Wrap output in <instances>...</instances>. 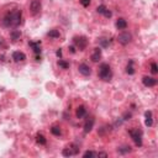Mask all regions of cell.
I'll return each mask as SVG.
<instances>
[{"label":"cell","mask_w":158,"mask_h":158,"mask_svg":"<svg viewBox=\"0 0 158 158\" xmlns=\"http://www.w3.org/2000/svg\"><path fill=\"white\" fill-rule=\"evenodd\" d=\"M117 152L120 154H126L129 152H131V147L130 146H122V147H118L117 148Z\"/></svg>","instance_id":"22"},{"label":"cell","mask_w":158,"mask_h":158,"mask_svg":"<svg viewBox=\"0 0 158 158\" xmlns=\"http://www.w3.org/2000/svg\"><path fill=\"white\" fill-rule=\"evenodd\" d=\"M73 42L79 48V51H84L87 48V46H88V40L84 36H75L73 38Z\"/></svg>","instance_id":"4"},{"label":"cell","mask_w":158,"mask_h":158,"mask_svg":"<svg viewBox=\"0 0 158 158\" xmlns=\"http://www.w3.org/2000/svg\"><path fill=\"white\" fill-rule=\"evenodd\" d=\"M69 51H70V53H75V47H74V46H70V47H69Z\"/></svg>","instance_id":"33"},{"label":"cell","mask_w":158,"mask_h":158,"mask_svg":"<svg viewBox=\"0 0 158 158\" xmlns=\"http://www.w3.org/2000/svg\"><path fill=\"white\" fill-rule=\"evenodd\" d=\"M100 58H101V48L96 47V48H94V52L91 54V61L96 63V62H99V59Z\"/></svg>","instance_id":"13"},{"label":"cell","mask_w":158,"mask_h":158,"mask_svg":"<svg viewBox=\"0 0 158 158\" xmlns=\"http://www.w3.org/2000/svg\"><path fill=\"white\" fill-rule=\"evenodd\" d=\"M94 122H95V120H94L93 116H90V117L87 118V121H85V124H84V132H85V133H89V132L93 130Z\"/></svg>","instance_id":"10"},{"label":"cell","mask_w":158,"mask_h":158,"mask_svg":"<svg viewBox=\"0 0 158 158\" xmlns=\"http://www.w3.org/2000/svg\"><path fill=\"white\" fill-rule=\"evenodd\" d=\"M142 83H143L145 87L151 88V87H154V85L157 84V79L153 78V77H148V75H146V77L142 78Z\"/></svg>","instance_id":"8"},{"label":"cell","mask_w":158,"mask_h":158,"mask_svg":"<svg viewBox=\"0 0 158 158\" xmlns=\"http://www.w3.org/2000/svg\"><path fill=\"white\" fill-rule=\"evenodd\" d=\"M85 115H87V109H85V106H84V105L78 106V109H77V111H75L77 118H83Z\"/></svg>","instance_id":"14"},{"label":"cell","mask_w":158,"mask_h":158,"mask_svg":"<svg viewBox=\"0 0 158 158\" xmlns=\"http://www.w3.org/2000/svg\"><path fill=\"white\" fill-rule=\"evenodd\" d=\"M36 142H37L38 145H42V146H43V145H46V143H47V140L45 138V136H43V135H40V133H38V135L36 136Z\"/></svg>","instance_id":"20"},{"label":"cell","mask_w":158,"mask_h":158,"mask_svg":"<svg viewBox=\"0 0 158 158\" xmlns=\"http://www.w3.org/2000/svg\"><path fill=\"white\" fill-rule=\"evenodd\" d=\"M81 2V4L84 6V8H88L90 5V0H79Z\"/></svg>","instance_id":"29"},{"label":"cell","mask_w":158,"mask_h":158,"mask_svg":"<svg viewBox=\"0 0 158 158\" xmlns=\"http://www.w3.org/2000/svg\"><path fill=\"white\" fill-rule=\"evenodd\" d=\"M131 117H132V114H131V112H129V111H126V112L122 115V117H121V118H122V121H127V120H130Z\"/></svg>","instance_id":"26"},{"label":"cell","mask_w":158,"mask_h":158,"mask_svg":"<svg viewBox=\"0 0 158 158\" xmlns=\"http://www.w3.org/2000/svg\"><path fill=\"white\" fill-rule=\"evenodd\" d=\"M12 59L15 62H22V61H25L26 59V56H25V53H22V52H20V51H15V52H12Z\"/></svg>","instance_id":"11"},{"label":"cell","mask_w":158,"mask_h":158,"mask_svg":"<svg viewBox=\"0 0 158 158\" xmlns=\"http://www.w3.org/2000/svg\"><path fill=\"white\" fill-rule=\"evenodd\" d=\"M83 156H84V157H95V156H96V153H95V152H93V151H87Z\"/></svg>","instance_id":"28"},{"label":"cell","mask_w":158,"mask_h":158,"mask_svg":"<svg viewBox=\"0 0 158 158\" xmlns=\"http://www.w3.org/2000/svg\"><path fill=\"white\" fill-rule=\"evenodd\" d=\"M106 9H108V8H106L105 5H99V6L96 8V12H98V14H101V15H103V14L105 12V10H106Z\"/></svg>","instance_id":"25"},{"label":"cell","mask_w":158,"mask_h":158,"mask_svg":"<svg viewBox=\"0 0 158 158\" xmlns=\"http://www.w3.org/2000/svg\"><path fill=\"white\" fill-rule=\"evenodd\" d=\"M96 156H98V157H108V153H105V152H99V153H96Z\"/></svg>","instance_id":"32"},{"label":"cell","mask_w":158,"mask_h":158,"mask_svg":"<svg viewBox=\"0 0 158 158\" xmlns=\"http://www.w3.org/2000/svg\"><path fill=\"white\" fill-rule=\"evenodd\" d=\"M41 8H42L41 0H32L31 4H30V10H31V14H32L33 16H36L37 14H40V11H41Z\"/></svg>","instance_id":"7"},{"label":"cell","mask_w":158,"mask_h":158,"mask_svg":"<svg viewBox=\"0 0 158 158\" xmlns=\"http://www.w3.org/2000/svg\"><path fill=\"white\" fill-rule=\"evenodd\" d=\"M56 56H57L58 58H61V57H62V50H61V48H58V50H57V52H56Z\"/></svg>","instance_id":"31"},{"label":"cell","mask_w":158,"mask_h":158,"mask_svg":"<svg viewBox=\"0 0 158 158\" xmlns=\"http://www.w3.org/2000/svg\"><path fill=\"white\" fill-rule=\"evenodd\" d=\"M2 42H3V38H2V37H0V45H2Z\"/></svg>","instance_id":"34"},{"label":"cell","mask_w":158,"mask_h":158,"mask_svg":"<svg viewBox=\"0 0 158 158\" xmlns=\"http://www.w3.org/2000/svg\"><path fill=\"white\" fill-rule=\"evenodd\" d=\"M21 17H22L21 10L10 11L3 17V26H5V27H17L20 24H21Z\"/></svg>","instance_id":"1"},{"label":"cell","mask_w":158,"mask_h":158,"mask_svg":"<svg viewBox=\"0 0 158 158\" xmlns=\"http://www.w3.org/2000/svg\"><path fill=\"white\" fill-rule=\"evenodd\" d=\"M99 78L103 79L104 82H109L112 78V70L110 68V66L108 63H101L99 67V73H98Z\"/></svg>","instance_id":"2"},{"label":"cell","mask_w":158,"mask_h":158,"mask_svg":"<svg viewBox=\"0 0 158 158\" xmlns=\"http://www.w3.org/2000/svg\"><path fill=\"white\" fill-rule=\"evenodd\" d=\"M116 29L117 30H125L127 27V22H126V20L120 17V19H117V21H116Z\"/></svg>","instance_id":"16"},{"label":"cell","mask_w":158,"mask_h":158,"mask_svg":"<svg viewBox=\"0 0 158 158\" xmlns=\"http://www.w3.org/2000/svg\"><path fill=\"white\" fill-rule=\"evenodd\" d=\"M10 37H11L12 41H17V40L21 37V32H20L19 30H12V31L10 32Z\"/></svg>","instance_id":"19"},{"label":"cell","mask_w":158,"mask_h":158,"mask_svg":"<svg viewBox=\"0 0 158 158\" xmlns=\"http://www.w3.org/2000/svg\"><path fill=\"white\" fill-rule=\"evenodd\" d=\"M129 135L131 136L132 141L135 142V145L137 147H141L142 146V131L138 129V127H135V129H131L129 130Z\"/></svg>","instance_id":"3"},{"label":"cell","mask_w":158,"mask_h":158,"mask_svg":"<svg viewBox=\"0 0 158 158\" xmlns=\"http://www.w3.org/2000/svg\"><path fill=\"white\" fill-rule=\"evenodd\" d=\"M103 15H104L105 17H111V16H112V12H111L109 9H106V10H105V12H104Z\"/></svg>","instance_id":"30"},{"label":"cell","mask_w":158,"mask_h":158,"mask_svg":"<svg viewBox=\"0 0 158 158\" xmlns=\"http://www.w3.org/2000/svg\"><path fill=\"white\" fill-rule=\"evenodd\" d=\"M47 36L51 37V38H58L59 36H61V33H59L58 30H50V31L47 32Z\"/></svg>","instance_id":"21"},{"label":"cell","mask_w":158,"mask_h":158,"mask_svg":"<svg viewBox=\"0 0 158 158\" xmlns=\"http://www.w3.org/2000/svg\"><path fill=\"white\" fill-rule=\"evenodd\" d=\"M78 152H79L78 146H77V145H70V146L66 147V148L62 151V154H63L64 157H72V156L78 154Z\"/></svg>","instance_id":"6"},{"label":"cell","mask_w":158,"mask_h":158,"mask_svg":"<svg viewBox=\"0 0 158 158\" xmlns=\"http://www.w3.org/2000/svg\"><path fill=\"white\" fill-rule=\"evenodd\" d=\"M145 117H146V120H145V125L151 127L153 125V117H152V111H146L145 112Z\"/></svg>","instance_id":"15"},{"label":"cell","mask_w":158,"mask_h":158,"mask_svg":"<svg viewBox=\"0 0 158 158\" xmlns=\"http://www.w3.org/2000/svg\"><path fill=\"white\" fill-rule=\"evenodd\" d=\"M131 40H132V36H131V33H130V32H126V31L121 32L120 35L117 36V41H118V43H121L122 46H126V45H129V43L131 42Z\"/></svg>","instance_id":"5"},{"label":"cell","mask_w":158,"mask_h":158,"mask_svg":"<svg viewBox=\"0 0 158 158\" xmlns=\"http://www.w3.org/2000/svg\"><path fill=\"white\" fill-rule=\"evenodd\" d=\"M29 45H30V47L33 50L35 54H41V42H40V41H36V42L30 41Z\"/></svg>","instance_id":"12"},{"label":"cell","mask_w":158,"mask_h":158,"mask_svg":"<svg viewBox=\"0 0 158 158\" xmlns=\"http://www.w3.org/2000/svg\"><path fill=\"white\" fill-rule=\"evenodd\" d=\"M99 43H100V46H101L103 48H108V47H109V45L111 43V41H110L109 38L101 37V38H99Z\"/></svg>","instance_id":"17"},{"label":"cell","mask_w":158,"mask_h":158,"mask_svg":"<svg viewBox=\"0 0 158 158\" xmlns=\"http://www.w3.org/2000/svg\"><path fill=\"white\" fill-rule=\"evenodd\" d=\"M151 72H152L153 74H156V73L158 72V67H157V63H156V62H152V63H151Z\"/></svg>","instance_id":"27"},{"label":"cell","mask_w":158,"mask_h":158,"mask_svg":"<svg viewBox=\"0 0 158 158\" xmlns=\"http://www.w3.org/2000/svg\"><path fill=\"white\" fill-rule=\"evenodd\" d=\"M78 70H79V73H81L82 75H84V77H89V75L91 74L90 67H89L88 64H85V63H81V64H79Z\"/></svg>","instance_id":"9"},{"label":"cell","mask_w":158,"mask_h":158,"mask_svg":"<svg viewBox=\"0 0 158 158\" xmlns=\"http://www.w3.org/2000/svg\"><path fill=\"white\" fill-rule=\"evenodd\" d=\"M51 132H52V135H54V136H61V129H59L58 126H53L52 129H51Z\"/></svg>","instance_id":"24"},{"label":"cell","mask_w":158,"mask_h":158,"mask_svg":"<svg viewBox=\"0 0 158 158\" xmlns=\"http://www.w3.org/2000/svg\"><path fill=\"white\" fill-rule=\"evenodd\" d=\"M58 66L61 67L62 69H68L69 68V63L66 62V61H63V59H59V61H58Z\"/></svg>","instance_id":"23"},{"label":"cell","mask_w":158,"mask_h":158,"mask_svg":"<svg viewBox=\"0 0 158 158\" xmlns=\"http://www.w3.org/2000/svg\"><path fill=\"white\" fill-rule=\"evenodd\" d=\"M126 73H127V74H130V75L135 74V68H133V61H132V59H130L129 63H127V67H126Z\"/></svg>","instance_id":"18"}]
</instances>
